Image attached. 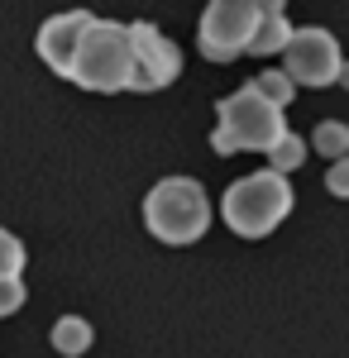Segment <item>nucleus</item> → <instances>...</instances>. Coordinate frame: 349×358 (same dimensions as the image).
Masks as SVG:
<instances>
[{"label":"nucleus","mask_w":349,"mask_h":358,"mask_svg":"<svg viewBox=\"0 0 349 358\" xmlns=\"http://www.w3.org/2000/svg\"><path fill=\"white\" fill-rule=\"evenodd\" d=\"M215 129H211V148L215 153H240V148H259L268 153L278 138L287 134V120H282V106L268 101L259 86L249 82L240 86L235 96H225L215 106Z\"/></svg>","instance_id":"2"},{"label":"nucleus","mask_w":349,"mask_h":358,"mask_svg":"<svg viewBox=\"0 0 349 358\" xmlns=\"http://www.w3.org/2000/svg\"><path fill=\"white\" fill-rule=\"evenodd\" d=\"M144 224L163 244H196L211 229V201L196 177H163L153 192L144 196Z\"/></svg>","instance_id":"4"},{"label":"nucleus","mask_w":349,"mask_h":358,"mask_svg":"<svg viewBox=\"0 0 349 358\" xmlns=\"http://www.w3.org/2000/svg\"><path fill=\"white\" fill-rule=\"evenodd\" d=\"M287 57V72L296 77V86H330L340 82V72H345V57H340V43H335V34L330 29H296L292 43L282 48Z\"/></svg>","instance_id":"6"},{"label":"nucleus","mask_w":349,"mask_h":358,"mask_svg":"<svg viewBox=\"0 0 349 358\" xmlns=\"http://www.w3.org/2000/svg\"><path fill=\"white\" fill-rule=\"evenodd\" d=\"M325 192L340 196V201H349V153L330 163V172H325Z\"/></svg>","instance_id":"15"},{"label":"nucleus","mask_w":349,"mask_h":358,"mask_svg":"<svg viewBox=\"0 0 349 358\" xmlns=\"http://www.w3.org/2000/svg\"><path fill=\"white\" fill-rule=\"evenodd\" d=\"M25 306V282L20 277H0V315H15Z\"/></svg>","instance_id":"16"},{"label":"nucleus","mask_w":349,"mask_h":358,"mask_svg":"<svg viewBox=\"0 0 349 358\" xmlns=\"http://www.w3.org/2000/svg\"><path fill=\"white\" fill-rule=\"evenodd\" d=\"M264 5V20H259V29H254V43H249V53H282L287 43H292L296 29L287 24V15H282V0H259Z\"/></svg>","instance_id":"9"},{"label":"nucleus","mask_w":349,"mask_h":358,"mask_svg":"<svg viewBox=\"0 0 349 358\" xmlns=\"http://www.w3.org/2000/svg\"><path fill=\"white\" fill-rule=\"evenodd\" d=\"M259 20H264L259 0H211L206 15H201V34H196L201 53L211 62H235L240 53H249Z\"/></svg>","instance_id":"5"},{"label":"nucleus","mask_w":349,"mask_h":358,"mask_svg":"<svg viewBox=\"0 0 349 358\" xmlns=\"http://www.w3.org/2000/svg\"><path fill=\"white\" fill-rule=\"evenodd\" d=\"M268 163L278 167V172H292V167L306 163V143H301V138L287 129V134H282V138H278V143L268 148Z\"/></svg>","instance_id":"13"},{"label":"nucleus","mask_w":349,"mask_h":358,"mask_svg":"<svg viewBox=\"0 0 349 358\" xmlns=\"http://www.w3.org/2000/svg\"><path fill=\"white\" fill-rule=\"evenodd\" d=\"M311 148H316V153H325L330 163H335V158H345V153H349V124H340V120H325V124H316Z\"/></svg>","instance_id":"11"},{"label":"nucleus","mask_w":349,"mask_h":358,"mask_svg":"<svg viewBox=\"0 0 349 358\" xmlns=\"http://www.w3.org/2000/svg\"><path fill=\"white\" fill-rule=\"evenodd\" d=\"M53 349L57 354H67V358H77L91 349V325L81 320V315H62L53 325Z\"/></svg>","instance_id":"10"},{"label":"nucleus","mask_w":349,"mask_h":358,"mask_svg":"<svg viewBox=\"0 0 349 358\" xmlns=\"http://www.w3.org/2000/svg\"><path fill=\"white\" fill-rule=\"evenodd\" d=\"M287 210H292V187H287V172H278V167L249 172L240 182H230V192L220 196V215L240 239L273 234L287 220Z\"/></svg>","instance_id":"3"},{"label":"nucleus","mask_w":349,"mask_h":358,"mask_svg":"<svg viewBox=\"0 0 349 358\" xmlns=\"http://www.w3.org/2000/svg\"><path fill=\"white\" fill-rule=\"evenodd\" d=\"M135 77V34L120 20H91L81 34V48L72 57L67 82L81 91H130Z\"/></svg>","instance_id":"1"},{"label":"nucleus","mask_w":349,"mask_h":358,"mask_svg":"<svg viewBox=\"0 0 349 358\" xmlns=\"http://www.w3.org/2000/svg\"><path fill=\"white\" fill-rule=\"evenodd\" d=\"M96 15L91 10H62V15H53V20H43V29H39V57L53 67L57 77H67L72 72V57H77L81 48V34H86V24H91Z\"/></svg>","instance_id":"8"},{"label":"nucleus","mask_w":349,"mask_h":358,"mask_svg":"<svg viewBox=\"0 0 349 358\" xmlns=\"http://www.w3.org/2000/svg\"><path fill=\"white\" fill-rule=\"evenodd\" d=\"M20 268H25V244L10 229H0V277H20Z\"/></svg>","instance_id":"14"},{"label":"nucleus","mask_w":349,"mask_h":358,"mask_svg":"<svg viewBox=\"0 0 349 358\" xmlns=\"http://www.w3.org/2000/svg\"><path fill=\"white\" fill-rule=\"evenodd\" d=\"M254 86H259L268 101H278L282 110H287V101L296 96V77L287 72V67H282V72H259V77H254Z\"/></svg>","instance_id":"12"},{"label":"nucleus","mask_w":349,"mask_h":358,"mask_svg":"<svg viewBox=\"0 0 349 358\" xmlns=\"http://www.w3.org/2000/svg\"><path fill=\"white\" fill-rule=\"evenodd\" d=\"M340 86H345V91H349V62H345V72H340Z\"/></svg>","instance_id":"17"},{"label":"nucleus","mask_w":349,"mask_h":358,"mask_svg":"<svg viewBox=\"0 0 349 358\" xmlns=\"http://www.w3.org/2000/svg\"><path fill=\"white\" fill-rule=\"evenodd\" d=\"M130 34H135V77H130V91H163V86H172L182 77V53H177V43L158 24L135 20Z\"/></svg>","instance_id":"7"}]
</instances>
